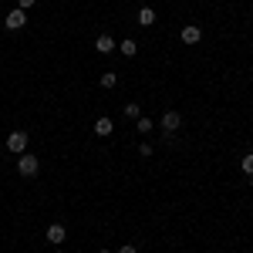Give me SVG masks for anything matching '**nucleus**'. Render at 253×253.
<instances>
[{
  "mask_svg": "<svg viewBox=\"0 0 253 253\" xmlns=\"http://www.w3.org/2000/svg\"><path fill=\"white\" fill-rule=\"evenodd\" d=\"M38 169H41L38 156H27V152H24V156L17 159V172L20 175H27V179H31V175H38Z\"/></svg>",
  "mask_w": 253,
  "mask_h": 253,
  "instance_id": "1",
  "label": "nucleus"
},
{
  "mask_svg": "<svg viewBox=\"0 0 253 253\" xmlns=\"http://www.w3.org/2000/svg\"><path fill=\"white\" fill-rule=\"evenodd\" d=\"M7 149L17 152V156H24V152H27V132H14V135L7 138Z\"/></svg>",
  "mask_w": 253,
  "mask_h": 253,
  "instance_id": "2",
  "label": "nucleus"
},
{
  "mask_svg": "<svg viewBox=\"0 0 253 253\" xmlns=\"http://www.w3.org/2000/svg\"><path fill=\"white\" fill-rule=\"evenodd\" d=\"M3 24H7L10 31H20V27L27 24V10H10V14L3 17Z\"/></svg>",
  "mask_w": 253,
  "mask_h": 253,
  "instance_id": "3",
  "label": "nucleus"
},
{
  "mask_svg": "<svg viewBox=\"0 0 253 253\" xmlns=\"http://www.w3.org/2000/svg\"><path fill=\"white\" fill-rule=\"evenodd\" d=\"M47 240H51L54 247H61V243L68 240V230H64L61 223H51V226H47Z\"/></svg>",
  "mask_w": 253,
  "mask_h": 253,
  "instance_id": "4",
  "label": "nucleus"
},
{
  "mask_svg": "<svg viewBox=\"0 0 253 253\" xmlns=\"http://www.w3.org/2000/svg\"><path fill=\"white\" fill-rule=\"evenodd\" d=\"M115 47H118V44L112 41V34H101V38L95 41V51H98V54H112Z\"/></svg>",
  "mask_w": 253,
  "mask_h": 253,
  "instance_id": "5",
  "label": "nucleus"
},
{
  "mask_svg": "<svg viewBox=\"0 0 253 253\" xmlns=\"http://www.w3.org/2000/svg\"><path fill=\"white\" fill-rule=\"evenodd\" d=\"M179 125H182V115H179V112H166V115H162V128H166V132H175Z\"/></svg>",
  "mask_w": 253,
  "mask_h": 253,
  "instance_id": "6",
  "label": "nucleus"
},
{
  "mask_svg": "<svg viewBox=\"0 0 253 253\" xmlns=\"http://www.w3.org/2000/svg\"><path fill=\"white\" fill-rule=\"evenodd\" d=\"M199 38H203V31H199L196 24H186V27H182V41H186V44H199Z\"/></svg>",
  "mask_w": 253,
  "mask_h": 253,
  "instance_id": "7",
  "label": "nucleus"
},
{
  "mask_svg": "<svg viewBox=\"0 0 253 253\" xmlns=\"http://www.w3.org/2000/svg\"><path fill=\"white\" fill-rule=\"evenodd\" d=\"M138 24H142V27H152V24H156V10H152V7H142V10H138Z\"/></svg>",
  "mask_w": 253,
  "mask_h": 253,
  "instance_id": "8",
  "label": "nucleus"
},
{
  "mask_svg": "<svg viewBox=\"0 0 253 253\" xmlns=\"http://www.w3.org/2000/svg\"><path fill=\"white\" fill-rule=\"evenodd\" d=\"M112 128H115V125H112V118H98L95 122V135H112Z\"/></svg>",
  "mask_w": 253,
  "mask_h": 253,
  "instance_id": "9",
  "label": "nucleus"
},
{
  "mask_svg": "<svg viewBox=\"0 0 253 253\" xmlns=\"http://www.w3.org/2000/svg\"><path fill=\"white\" fill-rule=\"evenodd\" d=\"M118 51H122V54H125V58H135V41H122V44H118Z\"/></svg>",
  "mask_w": 253,
  "mask_h": 253,
  "instance_id": "10",
  "label": "nucleus"
},
{
  "mask_svg": "<svg viewBox=\"0 0 253 253\" xmlns=\"http://www.w3.org/2000/svg\"><path fill=\"white\" fill-rule=\"evenodd\" d=\"M125 115H128V118H142V108H138V101H128V105H125Z\"/></svg>",
  "mask_w": 253,
  "mask_h": 253,
  "instance_id": "11",
  "label": "nucleus"
},
{
  "mask_svg": "<svg viewBox=\"0 0 253 253\" xmlns=\"http://www.w3.org/2000/svg\"><path fill=\"white\" fill-rule=\"evenodd\" d=\"M98 81H101V88H115V84H118V78L112 75V71H108V75H101Z\"/></svg>",
  "mask_w": 253,
  "mask_h": 253,
  "instance_id": "12",
  "label": "nucleus"
},
{
  "mask_svg": "<svg viewBox=\"0 0 253 253\" xmlns=\"http://www.w3.org/2000/svg\"><path fill=\"white\" fill-rule=\"evenodd\" d=\"M243 172L253 175V152H250V156H243Z\"/></svg>",
  "mask_w": 253,
  "mask_h": 253,
  "instance_id": "13",
  "label": "nucleus"
},
{
  "mask_svg": "<svg viewBox=\"0 0 253 253\" xmlns=\"http://www.w3.org/2000/svg\"><path fill=\"white\" fill-rule=\"evenodd\" d=\"M138 132H142V135L152 132V122H149V118H138Z\"/></svg>",
  "mask_w": 253,
  "mask_h": 253,
  "instance_id": "14",
  "label": "nucleus"
},
{
  "mask_svg": "<svg viewBox=\"0 0 253 253\" xmlns=\"http://www.w3.org/2000/svg\"><path fill=\"white\" fill-rule=\"evenodd\" d=\"M34 7V0H17V10H31Z\"/></svg>",
  "mask_w": 253,
  "mask_h": 253,
  "instance_id": "15",
  "label": "nucleus"
},
{
  "mask_svg": "<svg viewBox=\"0 0 253 253\" xmlns=\"http://www.w3.org/2000/svg\"><path fill=\"white\" fill-rule=\"evenodd\" d=\"M118 253H135V247H132V243H125V247H122Z\"/></svg>",
  "mask_w": 253,
  "mask_h": 253,
  "instance_id": "16",
  "label": "nucleus"
},
{
  "mask_svg": "<svg viewBox=\"0 0 253 253\" xmlns=\"http://www.w3.org/2000/svg\"><path fill=\"white\" fill-rule=\"evenodd\" d=\"M101 253H112V250H101Z\"/></svg>",
  "mask_w": 253,
  "mask_h": 253,
  "instance_id": "17",
  "label": "nucleus"
},
{
  "mask_svg": "<svg viewBox=\"0 0 253 253\" xmlns=\"http://www.w3.org/2000/svg\"><path fill=\"white\" fill-rule=\"evenodd\" d=\"M250 186H253V175H250Z\"/></svg>",
  "mask_w": 253,
  "mask_h": 253,
  "instance_id": "18",
  "label": "nucleus"
},
{
  "mask_svg": "<svg viewBox=\"0 0 253 253\" xmlns=\"http://www.w3.org/2000/svg\"><path fill=\"white\" fill-rule=\"evenodd\" d=\"M54 253H64V250H54Z\"/></svg>",
  "mask_w": 253,
  "mask_h": 253,
  "instance_id": "19",
  "label": "nucleus"
}]
</instances>
